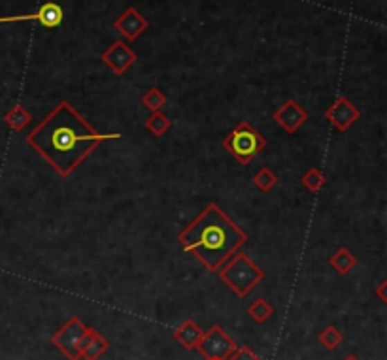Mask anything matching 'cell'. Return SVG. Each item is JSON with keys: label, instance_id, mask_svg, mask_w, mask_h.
<instances>
[{"label": "cell", "instance_id": "obj_4", "mask_svg": "<svg viewBox=\"0 0 387 360\" xmlns=\"http://www.w3.org/2000/svg\"><path fill=\"white\" fill-rule=\"evenodd\" d=\"M223 147L227 149L233 159L246 167L264 151L267 138L257 131L255 126L249 125L248 121H242L223 138Z\"/></svg>", "mask_w": 387, "mask_h": 360}, {"label": "cell", "instance_id": "obj_13", "mask_svg": "<svg viewBox=\"0 0 387 360\" xmlns=\"http://www.w3.org/2000/svg\"><path fill=\"white\" fill-rule=\"evenodd\" d=\"M172 336H174V339H176V341L183 347V349L191 351V349H197L199 341H201L202 328L195 323L193 319H186V321H183V323H181L176 330H174Z\"/></svg>", "mask_w": 387, "mask_h": 360}, {"label": "cell", "instance_id": "obj_11", "mask_svg": "<svg viewBox=\"0 0 387 360\" xmlns=\"http://www.w3.org/2000/svg\"><path fill=\"white\" fill-rule=\"evenodd\" d=\"M147 27H150L147 19L140 14L136 8L132 6L127 8L123 14L119 15L118 19L114 21V28L118 30L119 35L123 36L125 40H129V42L138 40L140 36L147 30Z\"/></svg>", "mask_w": 387, "mask_h": 360}, {"label": "cell", "instance_id": "obj_9", "mask_svg": "<svg viewBox=\"0 0 387 360\" xmlns=\"http://www.w3.org/2000/svg\"><path fill=\"white\" fill-rule=\"evenodd\" d=\"M64 19V12L57 2H46L38 8V12L27 15H8L0 17V23H21V21H36L46 28H57Z\"/></svg>", "mask_w": 387, "mask_h": 360}, {"label": "cell", "instance_id": "obj_16", "mask_svg": "<svg viewBox=\"0 0 387 360\" xmlns=\"http://www.w3.org/2000/svg\"><path fill=\"white\" fill-rule=\"evenodd\" d=\"M144 126L152 132L155 138H161V136H165L166 132L170 131L172 121L166 117L163 111H152V115L145 119Z\"/></svg>", "mask_w": 387, "mask_h": 360}, {"label": "cell", "instance_id": "obj_17", "mask_svg": "<svg viewBox=\"0 0 387 360\" xmlns=\"http://www.w3.org/2000/svg\"><path fill=\"white\" fill-rule=\"evenodd\" d=\"M248 315L255 321L257 325H264L267 321L274 317V307H272L269 300L257 298L255 302L248 307Z\"/></svg>", "mask_w": 387, "mask_h": 360}, {"label": "cell", "instance_id": "obj_3", "mask_svg": "<svg viewBox=\"0 0 387 360\" xmlns=\"http://www.w3.org/2000/svg\"><path fill=\"white\" fill-rule=\"evenodd\" d=\"M217 274H219V279L223 283L227 285L238 298L248 296L249 292L264 279V272L261 270V266L242 251H236L235 255L217 270Z\"/></svg>", "mask_w": 387, "mask_h": 360}, {"label": "cell", "instance_id": "obj_12", "mask_svg": "<svg viewBox=\"0 0 387 360\" xmlns=\"http://www.w3.org/2000/svg\"><path fill=\"white\" fill-rule=\"evenodd\" d=\"M108 339L98 332L97 328L87 326V330L83 334L82 343H80V359L83 360H98L106 351H108Z\"/></svg>", "mask_w": 387, "mask_h": 360}, {"label": "cell", "instance_id": "obj_18", "mask_svg": "<svg viewBox=\"0 0 387 360\" xmlns=\"http://www.w3.org/2000/svg\"><path fill=\"white\" fill-rule=\"evenodd\" d=\"M300 183L305 185L306 191H310V193H319L321 189L325 187L327 183V178L325 173L321 172L319 168H310V170H306L303 173V178H300Z\"/></svg>", "mask_w": 387, "mask_h": 360}, {"label": "cell", "instance_id": "obj_1", "mask_svg": "<svg viewBox=\"0 0 387 360\" xmlns=\"http://www.w3.org/2000/svg\"><path fill=\"white\" fill-rule=\"evenodd\" d=\"M119 138V132H98L69 100H61L28 132L27 144L61 178H69L100 144Z\"/></svg>", "mask_w": 387, "mask_h": 360}, {"label": "cell", "instance_id": "obj_8", "mask_svg": "<svg viewBox=\"0 0 387 360\" xmlns=\"http://www.w3.org/2000/svg\"><path fill=\"white\" fill-rule=\"evenodd\" d=\"M100 61H102L116 76H123L125 72L138 61V57H136V53L132 51L131 46L125 42V40H116V42L110 44V48L106 49L102 55H100Z\"/></svg>", "mask_w": 387, "mask_h": 360}, {"label": "cell", "instance_id": "obj_21", "mask_svg": "<svg viewBox=\"0 0 387 360\" xmlns=\"http://www.w3.org/2000/svg\"><path fill=\"white\" fill-rule=\"evenodd\" d=\"M318 339H319V343L323 347H327L329 351H334L336 347L344 341V334L340 332L339 328L336 326H327V328H323L321 332H319V336H318Z\"/></svg>", "mask_w": 387, "mask_h": 360}, {"label": "cell", "instance_id": "obj_15", "mask_svg": "<svg viewBox=\"0 0 387 360\" xmlns=\"http://www.w3.org/2000/svg\"><path fill=\"white\" fill-rule=\"evenodd\" d=\"M4 121H6V125L10 126L12 131L21 132L25 131V126L33 121V115H30V111H28L25 106L15 104L14 108L4 115Z\"/></svg>", "mask_w": 387, "mask_h": 360}, {"label": "cell", "instance_id": "obj_24", "mask_svg": "<svg viewBox=\"0 0 387 360\" xmlns=\"http://www.w3.org/2000/svg\"><path fill=\"white\" fill-rule=\"evenodd\" d=\"M344 360H359V359H357L355 354H348V357H346V359H344Z\"/></svg>", "mask_w": 387, "mask_h": 360}, {"label": "cell", "instance_id": "obj_10", "mask_svg": "<svg viewBox=\"0 0 387 360\" xmlns=\"http://www.w3.org/2000/svg\"><path fill=\"white\" fill-rule=\"evenodd\" d=\"M274 121L287 134H295L308 121V111L298 104L295 98H287L284 104L274 111Z\"/></svg>", "mask_w": 387, "mask_h": 360}, {"label": "cell", "instance_id": "obj_20", "mask_svg": "<svg viewBox=\"0 0 387 360\" xmlns=\"http://www.w3.org/2000/svg\"><path fill=\"white\" fill-rule=\"evenodd\" d=\"M253 185H255L261 193H269L278 185V176L270 168H261L259 172L253 176Z\"/></svg>", "mask_w": 387, "mask_h": 360}, {"label": "cell", "instance_id": "obj_23", "mask_svg": "<svg viewBox=\"0 0 387 360\" xmlns=\"http://www.w3.org/2000/svg\"><path fill=\"white\" fill-rule=\"evenodd\" d=\"M386 287H387V281H386V279H384V281H381V283L378 285V287H376V291H374V292H376V296L380 298V302H381V304H386V302H387V296H386Z\"/></svg>", "mask_w": 387, "mask_h": 360}, {"label": "cell", "instance_id": "obj_2", "mask_svg": "<svg viewBox=\"0 0 387 360\" xmlns=\"http://www.w3.org/2000/svg\"><path fill=\"white\" fill-rule=\"evenodd\" d=\"M178 242L208 272H217L246 245L248 232L238 227L215 202H210L178 234Z\"/></svg>", "mask_w": 387, "mask_h": 360}, {"label": "cell", "instance_id": "obj_5", "mask_svg": "<svg viewBox=\"0 0 387 360\" xmlns=\"http://www.w3.org/2000/svg\"><path fill=\"white\" fill-rule=\"evenodd\" d=\"M238 343L231 338L219 325H214L210 330L202 332V338L197 345V351L206 360H227L228 354L235 351Z\"/></svg>", "mask_w": 387, "mask_h": 360}, {"label": "cell", "instance_id": "obj_22", "mask_svg": "<svg viewBox=\"0 0 387 360\" xmlns=\"http://www.w3.org/2000/svg\"><path fill=\"white\" fill-rule=\"evenodd\" d=\"M227 360H263V359H261L251 347L238 345L233 353L228 354Z\"/></svg>", "mask_w": 387, "mask_h": 360}, {"label": "cell", "instance_id": "obj_6", "mask_svg": "<svg viewBox=\"0 0 387 360\" xmlns=\"http://www.w3.org/2000/svg\"><path fill=\"white\" fill-rule=\"evenodd\" d=\"M87 326L83 325L78 317H70L64 325L51 336V345H55L69 360L80 359V343Z\"/></svg>", "mask_w": 387, "mask_h": 360}, {"label": "cell", "instance_id": "obj_7", "mask_svg": "<svg viewBox=\"0 0 387 360\" xmlns=\"http://www.w3.org/2000/svg\"><path fill=\"white\" fill-rule=\"evenodd\" d=\"M361 117V110L355 104H352L346 97H339L325 110V119L331 123L336 131H350Z\"/></svg>", "mask_w": 387, "mask_h": 360}, {"label": "cell", "instance_id": "obj_14", "mask_svg": "<svg viewBox=\"0 0 387 360\" xmlns=\"http://www.w3.org/2000/svg\"><path fill=\"white\" fill-rule=\"evenodd\" d=\"M329 264H331L334 270L339 272L340 276H348V274L355 268L357 256L353 255L348 247H340V249H336L332 253V256L329 258Z\"/></svg>", "mask_w": 387, "mask_h": 360}, {"label": "cell", "instance_id": "obj_19", "mask_svg": "<svg viewBox=\"0 0 387 360\" xmlns=\"http://www.w3.org/2000/svg\"><path fill=\"white\" fill-rule=\"evenodd\" d=\"M166 102H168V98H166L165 93L161 89H157V87L147 89L144 97H142V104L150 111H161L163 110V106H166Z\"/></svg>", "mask_w": 387, "mask_h": 360}]
</instances>
